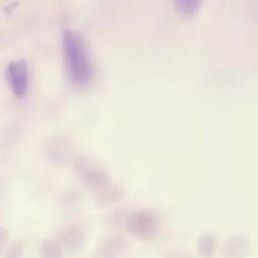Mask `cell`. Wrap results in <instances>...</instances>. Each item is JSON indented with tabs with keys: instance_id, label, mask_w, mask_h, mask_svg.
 I'll use <instances>...</instances> for the list:
<instances>
[{
	"instance_id": "7",
	"label": "cell",
	"mask_w": 258,
	"mask_h": 258,
	"mask_svg": "<svg viewBox=\"0 0 258 258\" xmlns=\"http://www.w3.org/2000/svg\"><path fill=\"white\" fill-rule=\"evenodd\" d=\"M41 258H64L63 248L57 240L47 239L39 248Z\"/></svg>"
},
{
	"instance_id": "3",
	"label": "cell",
	"mask_w": 258,
	"mask_h": 258,
	"mask_svg": "<svg viewBox=\"0 0 258 258\" xmlns=\"http://www.w3.org/2000/svg\"><path fill=\"white\" fill-rule=\"evenodd\" d=\"M7 79H8L11 90L17 98L26 96L29 83V71L27 62L23 59L9 62L7 68Z\"/></svg>"
},
{
	"instance_id": "4",
	"label": "cell",
	"mask_w": 258,
	"mask_h": 258,
	"mask_svg": "<svg viewBox=\"0 0 258 258\" xmlns=\"http://www.w3.org/2000/svg\"><path fill=\"white\" fill-rule=\"evenodd\" d=\"M78 173L83 178L84 182L90 187H100V186L108 183L109 176L100 165L94 162L90 158L80 161V165L78 166Z\"/></svg>"
},
{
	"instance_id": "9",
	"label": "cell",
	"mask_w": 258,
	"mask_h": 258,
	"mask_svg": "<svg viewBox=\"0 0 258 258\" xmlns=\"http://www.w3.org/2000/svg\"><path fill=\"white\" fill-rule=\"evenodd\" d=\"M203 0H173L176 9L183 17H192L200 9Z\"/></svg>"
},
{
	"instance_id": "10",
	"label": "cell",
	"mask_w": 258,
	"mask_h": 258,
	"mask_svg": "<svg viewBox=\"0 0 258 258\" xmlns=\"http://www.w3.org/2000/svg\"><path fill=\"white\" fill-rule=\"evenodd\" d=\"M182 258H191V257H188V255H185V257H182Z\"/></svg>"
},
{
	"instance_id": "2",
	"label": "cell",
	"mask_w": 258,
	"mask_h": 258,
	"mask_svg": "<svg viewBox=\"0 0 258 258\" xmlns=\"http://www.w3.org/2000/svg\"><path fill=\"white\" fill-rule=\"evenodd\" d=\"M129 230L136 235L145 240H151L156 238L160 230L158 219L153 213L141 210L135 213L128 220Z\"/></svg>"
},
{
	"instance_id": "5",
	"label": "cell",
	"mask_w": 258,
	"mask_h": 258,
	"mask_svg": "<svg viewBox=\"0 0 258 258\" xmlns=\"http://www.w3.org/2000/svg\"><path fill=\"white\" fill-rule=\"evenodd\" d=\"M57 242L62 245L63 249L69 250V252H79L83 249L84 244H85V235L79 228L66 227L58 233Z\"/></svg>"
},
{
	"instance_id": "1",
	"label": "cell",
	"mask_w": 258,
	"mask_h": 258,
	"mask_svg": "<svg viewBox=\"0 0 258 258\" xmlns=\"http://www.w3.org/2000/svg\"><path fill=\"white\" fill-rule=\"evenodd\" d=\"M63 61L66 74L73 85L84 88L90 84L94 68L83 34L74 29L63 32Z\"/></svg>"
},
{
	"instance_id": "6",
	"label": "cell",
	"mask_w": 258,
	"mask_h": 258,
	"mask_svg": "<svg viewBox=\"0 0 258 258\" xmlns=\"http://www.w3.org/2000/svg\"><path fill=\"white\" fill-rule=\"evenodd\" d=\"M249 252V244L247 239L243 237H233L228 239V242L223 248V258H247Z\"/></svg>"
},
{
	"instance_id": "8",
	"label": "cell",
	"mask_w": 258,
	"mask_h": 258,
	"mask_svg": "<svg viewBox=\"0 0 258 258\" xmlns=\"http://www.w3.org/2000/svg\"><path fill=\"white\" fill-rule=\"evenodd\" d=\"M198 250L202 258H213L217 250V240L213 234H205L199 239Z\"/></svg>"
}]
</instances>
